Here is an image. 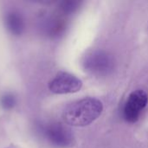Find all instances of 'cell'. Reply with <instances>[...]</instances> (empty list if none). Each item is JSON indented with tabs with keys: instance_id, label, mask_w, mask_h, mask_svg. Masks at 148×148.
<instances>
[{
	"instance_id": "6da1fadb",
	"label": "cell",
	"mask_w": 148,
	"mask_h": 148,
	"mask_svg": "<svg viewBox=\"0 0 148 148\" xmlns=\"http://www.w3.org/2000/svg\"><path fill=\"white\" fill-rule=\"evenodd\" d=\"M103 110L101 101L95 98H83L70 103L63 111L64 121L73 127H85L95 121Z\"/></svg>"
},
{
	"instance_id": "7a4b0ae2",
	"label": "cell",
	"mask_w": 148,
	"mask_h": 148,
	"mask_svg": "<svg viewBox=\"0 0 148 148\" xmlns=\"http://www.w3.org/2000/svg\"><path fill=\"white\" fill-rule=\"evenodd\" d=\"M82 64L86 71L95 75H105L112 72L114 62L107 52L94 50L84 56Z\"/></svg>"
},
{
	"instance_id": "3957f363",
	"label": "cell",
	"mask_w": 148,
	"mask_h": 148,
	"mask_svg": "<svg viewBox=\"0 0 148 148\" xmlns=\"http://www.w3.org/2000/svg\"><path fill=\"white\" fill-rule=\"evenodd\" d=\"M82 87V81L75 75L68 72H59L49 82V90L56 95L73 94L78 92Z\"/></svg>"
},
{
	"instance_id": "277c9868",
	"label": "cell",
	"mask_w": 148,
	"mask_h": 148,
	"mask_svg": "<svg viewBox=\"0 0 148 148\" xmlns=\"http://www.w3.org/2000/svg\"><path fill=\"white\" fill-rule=\"evenodd\" d=\"M46 139L55 147L67 148L74 144V136L71 131L64 125L53 122L48 124L43 130Z\"/></svg>"
},
{
	"instance_id": "5b68a950",
	"label": "cell",
	"mask_w": 148,
	"mask_h": 148,
	"mask_svg": "<svg viewBox=\"0 0 148 148\" xmlns=\"http://www.w3.org/2000/svg\"><path fill=\"white\" fill-rule=\"evenodd\" d=\"M148 101L147 94L141 89L131 93L123 109L124 118L129 122L138 121L141 111L145 108Z\"/></svg>"
},
{
	"instance_id": "8992f818",
	"label": "cell",
	"mask_w": 148,
	"mask_h": 148,
	"mask_svg": "<svg viewBox=\"0 0 148 148\" xmlns=\"http://www.w3.org/2000/svg\"><path fill=\"white\" fill-rule=\"evenodd\" d=\"M5 26L14 36H20L24 29L23 16L16 10H10L5 16Z\"/></svg>"
},
{
	"instance_id": "52a82bcc",
	"label": "cell",
	"mask_w": 148,
	"mask_h": 148,
	"mask_svg": "<svg viewBox=\"0 0 148 148\" xmlns=\"http://www.w3.org/2000/svg\"><path fill=\"white\" fill-rule=\"evenodd\" d=\"M0 102H1V106L4 109L9 110V109H11L14 108V106L16 104V98L12 94L6 93L1 97Z\"/></svg>"
},
{
	"instance_id": "ba28073f",
	"label": "cell",
	"mask_w": 148,
	"mask_h": 148,
	"mask_svg": "<svg viewBox=\"0 0 148 148\" xmlns=\"http://www.w3.org/2000/svg\"><path fill=\"white\" fill-rule=\"evenodd\" d=\"M78 4L79 3L76 1H66L61 3L60 8L64 13H71V12H74L77 9Z\"/></svg>"
}]
</instances>
